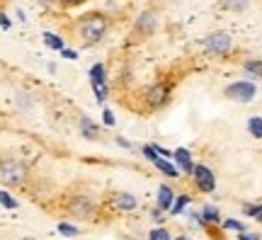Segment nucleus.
Segmentation results:
<instances>
[{
	"instance_id": "4468645a",
	"label": "nucleus",
	"mask_w": 262,
	"mask_h": 240,
	"mask_svg": "<svg viewBox=\"0 0 262 240\" xmlns=\"http://www.w3.org/2000/svg\"><path fill=\"white\" fill-rule=\"evenodd\" d=\"M221 221V213L216 206H204L202 209V223H219Z\"/></svg>"
},
{
	"instance_id": "20e7f679",
	"label": "nucleus",
	"mask_w": 262,
	"mask_h": 240,
	"mask_svg": "<svg viewBox=\"0 0 262 240\" xmlns=\"http://www.w3.org/2000/svg\"><path fill=\"white\" fill-rule=\"evenodd\" d=\"M204 47L211 54H226L231 49V34L228 32H214V34H209L204 39Z\"/></svg>"
},
{
	"instance_id": "c9c22d12",
	"label": "nucleus",
	"mask_w": 262,
	"mask_h": 240,
	"mask_svg": "<svg viewBox=\"0 0 262 240\" xmlns=\"http://www.w3.org/2000/svg\"><path fill=\"white\" fill-rule=\"evenodd\" d=\"M25 240H37V238H25Z\"/></svg>"
},
{
	"instance_id": "bb28decb",
	"label": "nucleus",
	"mask_w": 262,
	"mask_h": 240,
	"mask_svg": "<svg viewBox=\"0 0 262 240\" xmlns=\"http://www.w3.org/2000/svg\"><path fill=\"white\" fill-rule=\"evenodd\" d=\"M102 119H104V124H107V126H114V121H117V119H114V114L110 110L102 112Z\"/></svg>"
},
{
	"instance_id": "f704fd0d",
	"label": "nucleus",
	"mask_w": 262,
	"mask_h": 240,
	"mask_svg": "<svg viewBox=\"0 0 262 240\" xmlns=\"http://www.w3.org/2000/svg\"><path fill=\"white\" fill-rule=\"evenodd\" d=\"M257 221H260V223H262V211H260V216H257Z\"/></svg>"
},
{
	"instance_id": "0eeeda50",
	"label": "nucleus",
	"mask_w": 262,
	"mask_h": 240,
	"mask_svg": "<svg viewBox=\"0 0 262 240\" xmlns=\"http://www.w3.org/2000/svg\"><path fill=\"white\" fill-rule=\"evenodd\" d=\"M146 102H148V107H153V110L163 107V104L168 102V88L163 83L150 85L148 90H146Z\"/></svg>"
},
{
	"instance_id": "7c9ffc66",
	"label": "nucleus",
	"mask_w": 262,
	"mask_h": 240,
	"mask_svg": "<svg viewBox=\"0 0 262 240\" xmlns=\"http://www.w3.org/2000/svg\"><path fill=\"white\" fill-rule=\"evenodd\" d=\"M0 27H3V29H10V17L5 15V12H0Z\"/></svg>"
},
{
	"instance_id": "6ab92c4d",
	"label": "nucleus",
	"mask_w": 262,
	"mask_h": 240,
	"mask_svg": "<svg viewBox=\"0 0 262 240\" xmlns=\"http://www.w3.org/2000/svg\"><path fill=\"white\" fill-rule=\"evenodd\" d=\"M245 73L253 78H262V61H245Z\"/></svg>"
},
{
	"instance_id": "412c9836",
	"label": "nucleus",
	"mask_w": 262,
	"mask_h": 240,
	"mask_svg": "<svg viewBox=\"0 0 262 240\" xmlns=\"http://www.w3.org/2000/svg\"><path fill=\"white\" fill-rule=\"evenodd\" d=\"M90 85H93L97 102H104V100H107V83H90Z\"/></svg>"
},
{
	"instance_id": "f03ea898",
	"label": "nucleus",
	"mask_w": 262,
	"mask_h": 240,
	"mask_svg": "<svg viewBox=\"0 0 262 240\" xmlns=\"http://www.w3.org/2000/svg\"><path fill=\"white\" fill-rule=\"evenodd\" d=\"M27 180V165L17 158H0V185L17 187Z\"/></svg>"
},
{
	"instance_id": "9d476101",
	"label": "nucleus",
	"mask_w": 262,
	"mask_h": 240,
	"mask_svg": "<svg viewBox=\"0 0 262 240\" xmlns=\"http://www.w3.org/2000/svg\"><path fill=\"white\" fill-rule=\"evenodd\" d=\"M114 206L119 211H134L136 209V197L129 192H117L114 194Z\"/></svg>"
},
{
	"instance_id": "f257e3e1",
	"label": "nucleus",
	"mask_w": 262,
	"mask_h": 240,
	"mask_svg": "<svg viewBox=\"0 0 262 240\" xmlns=\"http://www.w3.org/2000/svg\"><path fill=\"white\" fill-rule=\"evenodd\" d=\"M104 34H107V19L102 15H85L78 22V37L85 47H93L97 41H102Z\"/></svg>"
},
{
	"instance_id": "7ed1b4c3",
	"label": "nucleus",
	"mask_w": 262,
	"mask_h": 240,
	"mask_svg": "<svg viewBox=\"0 0 262 240\" xmlns=\"http://www.w3.org/2000/svg\"><path fill=\"white\" fill-rule=\"evenodd\" d=\"M255 85L253 83H245V80H238V83L233 85H228L224 90V95L228 97V100H233V102H253L255 97Z\"/></svg>"
},
{
	"instance_id": "1a4fd4ad",
	"label": "nucleus",
	"mask_w": 262,
	"mask_h": 240,
	"mask_svg": "<svg viewBox=\"0 0 262 240\" xmlns=\"http://www.w3.org/2000/svg\"><path fill=\"white\" fill-rule=\"evenodd\" d=\"M172 158L178 160V170L180 172H189L192 175V170H194V163H192V153H189L187 148H178Z\"/></svg>"
},
{
	"instance_id": "aec40b11",
	"label": "nucleus",
	"mask_w": 262,
	"mask_h": 240,
	"mask_svg": "<svg viewBox=\"0 0 262 240\" xmlns=\"http://www.w3.org/2000/svg\"><path fill=\"white\" fill-rule=\"evenodd\" d=\"M58 233L63 235V238H75V235H80V231L71 226V223H58Z\"/></svg>"
},
{
	"instance_id": "a211bd4d",
	"label": "nucleus",
	"mask_w": 262,
	"mask_h": 240,
	"mask_svg": "<svg viewBox=\"0 0 262 240\" xmlns=\"http://www.w3.org/2000/svg\"><path fill=\"white\" fill-rule=\"evenodd\" d=\"M187 204H189V197H187V194L178 197V199L172 202V209H170V213H175V216H178V213H182L185 209H187Z\"/></svg>"
},
{
	"instance_id": "cd10ccee",
	"label": "nucleus",
	"mask_w": 262,
	"mask_h": 240,
	"mask_svg": "<svg viewBox=\"0 0 262 240\" xmlns=\"http://www.w3.org/2000/svg\"><path fill=\"white\" fill-rule=\"evenodd\" d=\"M61 56H63V58H71V61H75V58H78V54H75L73 49H61Z\"/></svg>"
},
{
	"instance_id": "c85d7f7f",
	"label": "nucleus",
	"mask_w": 262,
	"mask_h": 240,
	"mask_svg": "<svg viewBox=\"0 0 262 240\" xmlns=\"http://www.w3.org/2000/svg\"><path fill=\"white\" fill-rule=\"evenodd\" d=\"M238 238H241V240H260V235H257V233H245V231H241V233H238Z\"/></svg>"
},
{
	"instance_id": "423d86ee",
	"label": "nucleus",
	"mask_w": 262,
	"mask_h": 240,
	"mask_svg": "<svg viewBox=\"0 0 262 240\" xmlns=\"http://www.w3.org/2000/svg\"><path fill=\"white\" fill-rule=\"evenodd\" d=\"M68 211L73 213L75 219H90L95 213V204L88 197H73L68 204Z\"/></svg>"
},
{
	"instance_id": "ddd939ff",
	"label": "nucleus",
	"mask_w": 262,
	"mask_h": 240,
	"mask_svg": "<svg viewBox=\"0 0 262 240\" xmlns=\"http://www.w3.org/2000/svg\"><path fill=\"white\" fill-rule=\"evenodd\" d=\"M153 165L158 167L163 175H168V177H180V170L172 165V163H170L168 158H156V160H153Z\"/></svg>"
},
{
	"instance_id": "2f4dec72",
	"label": "nucleus",
	"mask_w": 262,
	"mask_h": 240,
	"mask_svg": "<svg viewBox=\"0 0 262 240\" xmlns=\"http://www.w3.org/2000/svg\"><path fill=\"white\" fill-rule=\"evenodd\" d=\"M61 5H66V8H73V5H80V3H85V0H58Z\"/></svg>"
},
{
	"instance_id": "39448f33",
	"label": "nucleus",
	"mask_w": 262,
	"mask_h": 240,
	"mask_svg": "<svg viewBox=\"0 0 262 240\" xmlns=\"http://www.w3.org/2000/svg\"><path fill=\"white\" fill-rule=\"evenodd\" d=\"M192 177H194L196 187H199L202 192H214V189H216V177H214V172H211L206 165H194Z\"/></svg>"
},
{
	"instance_id": "393cba45",
	"label": "nucleus",
	"mask_w": 262,
	"mask_h": 240,
	"mask_svg": "<svg viewBox=\"0 0 262 240\" xmlns=\"http://www.w3.org/2000/svg\"><path fill=\"white\" fill-rule=\"evenodd\" d=\"M224 228H226V231H235V233L245 231V228H243V223H241V221H235V219H226V221H224Z\"/></svg>"
},
{
	"instance_id": "4be33fe9",
	"label": "nucleus",
	"mask_w": 262,
	"mask_h": 240,
	"mask_svg": "<svg viewBox=\"0 0 262 240\" xmlns=\"http://www.w3.org/2000/svg\"><path fill=\"white\" fill-rule=\"evenodd\" d=\"M0 204H3L5 209H17V199H12L5 189H0Z\"/></svg>"
},
{
	"instance_id": "5701e85b",
	"label": "nucleus",
	"mask_w": 262,
	"mask_h": 240,
	"mask_svg": "<svg viewBox=\"0 0 262 240\" xmlns=\"http://www.w3.org/2000/svg\"><path fill=\"white\" fill-rule=\"evenodd\" d=\"M148 240H172V238H170L168 228H153L150 235H148Z\"/></svg>"
},
{
	"instance_id": "f3484780",
	"label": "nucleus",
	"mask_w": 262,
	"mask_h": 240,
	"mask_svg": "<svg viewBox=\"0 0 262 240\" xmlns=\"http://www.w3.org/2000/svg\"><path fill=\"white\" fill-rule=\"evenodd\" d=\"M104 66L102 63H95L93 68H90V83H104Z\"/></svg>"
},
{
	"instance_id": "dca6fc26",
	"label": "nucleus",
	"mask_w": 262,
	"mask_h": 240,
	"mask_svg": "<svg viewBox=\"0 0 262 240\" xmlns=\"http://www.w3.org/2000/svg\"><path fill=\"white\" fill-rule=\"evenodd\" d=\"M248 131L253 134L255 139H262V117H250L248 119Z\"/></svg>"
},
{
	"instance_id": "2eb2a0df",
	"label": "nucleus",
	"mask_w": 262,
	"mask_h": 240,
	"mask_svg": "<svg viewBox=\"0 0 262 240\" xmlns=\"http://www.w3.org/2000/svg\"><path fill=\"white\" fill-rule=\"evenodd\" d=\"M44 44H47L49 49H54V51H61V49H63V39L58 37V34H54V32H47V34H44Z\"/></svg>"
},
{
	"instance_id": "9b49d317",
	"label": "nucleus",
	"mask_w": 262,
	"mask_h": 240,
	"mask_svg": "<svg viewBox=\"0 0 262 240\" xmlns=\"http://www.w3.org/2000/svg\"><path fill=\"white\" fill-rule=\"evenodd\" d=\"M172 202H175V192H172L168 185H160V189H158V209L160 211H170V209H172Z\"/></svg>"
},
{
	"instance_id": "a878e982",
	"label": "nucleus",
	"mask_w": 262,
	"mask_h": 240,
	"mask_svg": "<svg viewBox=\"0 0 262 240\" xmlns=\"http://www.w3.org/2000/svg\"><path fill=\"white\" fill-rule=\"evenodd\" d=\"M143 156L148 158L150 163H153V160H156V158H160L158 153H156V148H153V146H143Z\"/></svg>"
},
{
	"instance_id": "c756f323",
	"label": "nucleus",
	"mask_w": 262,
	"mask_h": 240,
	"mask_svg": "<svg viewBox=\"0 0 262 240\" xmlns=\"http://www.w3.org/2000/svg\"><path fill=\"white\" fill-rule=\"evenodd\" d=\"M153 148H156V153H158L160 158H168V160L172 158V153H170V150H165V148H160V146H153Z\"/></svg>"
},
{
	"instance_id": "b1692460",
	"label": "nucleus",
	"mask_w": 262,
	"mask_h": 240,
	"mask_svg": "<svg viewBox=\"0 0 262 240\" xmlns=\"http://www.w3.org/2000/svg\"><path fill=\"white\" fill-rule=\"evenodd\" d=\"M243 211H245V216H250V219H257V216H260V211H262V204H245Z\"/></svg>"
},
{
	"instance_id": "6e6552de",
	"label": "nucleus",
	"mask_w": 262,
	"mask_h": 240,
	"mask_svg": "<svg viewBox=\"0 0 262 240\" xmlns=\"http://www.w3.org/2000/svg\"><path fill=\"white\" fill-rule=\"evenodd\" d=\"M156 25H158L156 15L146 10V12H141L139 19H136V32H139V34H153V32H156Z\"/></svg>"
},
{
	"instance_id": "72a5a7b5",
	"label": "nucleus",
	"mask_w": 262,
	"mask_h": 240,
	"mask_svg": "<svg viewBox=\"0 0 262 240\" xmlns=\"http://www.w3.org/2000/svg\"><path fill=\"white\" fill-rule=\"evenodd\" d=\"M178 240H189V238H187V235H180V238H178Z\"/></svg>"
},
{
	"instance_id": "473e14b6",
	"label": "nucleus",
	"mask_w": 262,
	"mask_h": 240,
	"mask_svg": "<svg viewBox=\"0 0 262 240\" xmlns=\"http://www.w3.org/2000/svg\"><path fill=\"white\" fill-rule=\"evenodd\" d=\"M117 143H119V146H122V148H131V143H129V141H126V139H117Z\"/></svg>"
},
{
	"instance_id": "f8f14e48",
	"label": "nucleus",
	"mask_w": 262,
	"mask_h": 240,
	"mask_svg": "<svg viewBox=\"0 0 262 240\" xmlns=\"http://www.w3.org/2000/svg\"><path fill=\"white\" fill-rule=\"evenodd\" d=\"M80 134H83L85 139L95 141L97 136H100V129H97V124H95L90 117H83V119H80Z\"/></svg>"
}]
</instances>
